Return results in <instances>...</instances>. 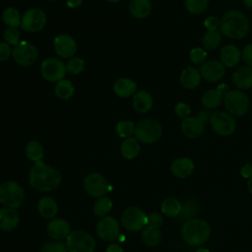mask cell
I'll return each instance as SVG.
<instances>
[{
	"label": "cell",
	"mask_w": 252,
	"mask_h": 252,
	"mask_svg": "<svg viewBox=\"0 0 252 252\" xmlns=\"http://www.w3.org/2000/svg\"><path fill=\"white\" fill-rule=\"evenodd\" d=\"M30 185L40 192L56 189L61 183V174L53 166L42 160L34 162L29 172Z\"/></svg>",
	"instance_id": "cell-1"
},
{
	"label": "cell",
	"mask_w": 252,
	"mask_h": 252,
	"mask_svg": "<svg viewBox=\"0 0 252 252\" xmlns=\"http://www.w3.org/2000/svg\"><path fill=\"white\" fill-rule=\"evenodd\" d=\"M249 21L247 17L239 11H229L220 20V32L232 39H240L247 35L249 32Z\"/></svg>",
	"instance_id": "cell-2"
},
{
	"label": "cell",
	"mask_w": 252,
	"mask_h": 252,
	"mask_svg": "<svg viewBox=\"0 0 252 252\" xmlns=\"http://www.w3.org/2000/svg\"><path fill=\"white\" fill-rule=\"evenodd\" d=\"M181 235L187 244L198 246L204 244L209 239L211 235V227L206 220L194 218L183 222Z\"/></svg>",
	"instance_id": "cell-3"
},
{
	"label": "cell",
	"mask_w": 252,
	"mask_h": 252,
	"mask_svg": "<svg viewBox=\"0 0 252 252\" xmlns=\"http://www.w3.org/2000/svg\"><path fill=\"white\" fill-rule=\"evenodd\" d=\"M162 134V128L159 122L152 118L141 120L134 131V138L143 144H153L159 140Z\"/></svg>",
	"instance_id": "cell-4"
},
{
	"label": "cell",
	"mask_w": 252,
	"mask_h": 252,
	"mask_svg": "<svg viewBox=\"0 0 252 252\" xmlns=\"http://www.w3.org/2000/svg\"><path fill=\"white\" fill-rule=\"evenodd\" d=\"M25 199L22 186L16 181H6L0 184V203L6 207L17 209Z\"/></svg>",
	"instance_id": "cell-5"
},
{
	"label": "cell",
	"mask_w": 252,
	"mask_h": 252,
	"mask_svg": "<svg viewBox=\"0 0 252 252\" xmlns=\"http://www.w3.org/2000/svg\"><path fill=\"white\" fill-rule=\"evenodd\" d=\"M223 102L228 113L234 116L246 114L250 105L247 94L238 90L227 92L223 96Z\"/></svg>",
	"instance_id": "cell-6"
},
{
	"label": "cell",
	"mask_w": 252,
	"mask_h": 252,
	"mask_svg": "<svg viewBox=\"0 0 252 252\" xmlns=\"http://www.w3.org/2000/svg\"><path fill=\"white\" fill-rule=\"evenodd\" d=\"M66 246L69 252H94L95 242L88 232L76 230L68 235Z\"/></svg>",
	"instance_id": "cell-7"
},
{
	"label": "cell",
	"mask_w": 252,
	"mask_h": 252,
	"mask_svg": "<svg viewBox=\"0 0 252 252\" xmlns=\"http://www.w3.org/2000/svg\"><path fill=\"white\" fill-rule=\"evenodd\" d=\"M210 123L213 130L218 135L223 137L231 135L236 128V122L233 116L224 111L213 112L210 118Z\"/></svg>",
	"instance_id": "cell-8"
},
{
	"label": "cell",
	"mask_w": 252,
	"mask_h": 252,
	"mask_svg": "<svg viewBox=\"0 0 252 252\" xmlns=\"http://www.w3.org/2000/svg\"><path fill=\"white\" fill-rule=\"evenodd\" d=\"M14 61L22 67H30L34 64L38 57L37 48L30 42H21L12 50Z\"/></svg>",
	"instance_id": "cell-9"
},
{
	"label": "cell",
	"mask_w": 252,
	"mask_h": 252,
	"mask_svg": "<svg viewBox=\"0 0 252 252\" xmlns=\"http://www.w3.org/2000/svg\"><path fill=\"white\" fill-rule=\"evenodd\" d=\"M66 65L57 58H46L40 66V73L43 79L51 83H57L66 75Z\"/></svg>",
	"instance_id": "cell-10"
},
{
	"label": "cell",
	"mask_w": 252,
	"mask_h": 252,
	"mask_svg": "<svg viewBox=\"0 0 252 252\" xmlns=\"http://www.w3.org/2000/svg\"><path fill=\"white\" fill-rule=\"evenodd\" d=\"M121 222L124 228L130 231H139L147 224V216L138 207H129L122 213Z\"/></svg>",
	"instance_id": "cell-11"
},
{
	"label": "cell",
	"mask_w": 252,
	"mask_h": 252,
	"mask_svg": "<svg viewBox=\"0 0 252 252\" xmlns=\"http://www.w3.org/2000/svg\"><path fill=\"white\" fill-rule=\"evenodd\" d=\"M46 24V15L39 8H31L22 16L21 28L30 32L41 31Z\"/></svg>",
	"instance_id": "cell-12"
},
{
	"label": "cell",
	"mask_w": 252,
	"mask_h": 252,
	"mask_svg": "<svg viewBox=\"0 0 252 252\" xmlns=\"http://www.w3.org/2000/svg\"><path fill=\"white\" fill-rule=\"evenodd\" d=\"M84 188L92 197H102L110 190L106 179L96 172L90 173L86 176L84 180Z\"/></svg>",
	"instance_id": "cell-13"
},
{
	"label": "cell",
	"mask_w": 252,
	"mask_h": 252,
	"mask_svg": "<svg viewBox=\"0 0 252 252\" xmlns=\"http://www.w3.org/2000/svg\"><path fill=\"white\" fill-rule=\"evenodd\" d=\"M96 232L105 241H114L120 233V226L117 220L113 217H103L97 222Z\"/></svg>",
	"instance_id": "cell-14"
},
{
	"label": "cell",
	"mask_w": 252,
	"mask_h": 252,
	"mask_svg": "<svg viewBox=\"0 0 252 252\" xmlns=\"http://www.w3.org/2000/svg\"><path fill=\"white\" fill-rule=\"evenodd\" d=\"M53 46L56 54L62 58H72L77 51V43L73 36L67 33H61L55 36Z\"/></svg>",
	"instance_id": "cell-15"
},
{
	"label": "cell",
	"mask_w": 252,
	"mask_h": 252,
	"mask_svg": "<svg viewBox=\"0 0 252 252\" xmlns=\"http://www.w3.org/2000/svg\"><path fill=\"white\" fill-rule=\"evenodd\" d=\"M199 72L206 81L218 82L224 76L225 67L220 61L209 60L201 65Z\"/></svg>",
	"instance_id": "cell-16"
},
{
	"label": "cell",
	"mask_w": 252,
	"mask_h": 252,
	"mask_svg": "<svg viewBox=\"0 0 252 252\" xmlns=\"http://www.w3.org/2000/svg\"><path fill=\"white\" fill-rule=\"evenodd\" d=\"M227 92L228 87L225 84L220 85L217 90H209L202 95V104L207 109H215L221 103L223 96Z\"/></svg>",
	"instance_id": "cell-17"
},
{
	"label": "cell",
	"mask_w": 252,
	"mask_h": 252,
	"mask_svg": "<svg viewBox=\"0 0 252 252\" xmlns=\"http://www.w3.org/2000/svg\"><path fill=\"white\" fill-rule=\"evenodd\" d=\"M205 123L198 116H188L181 123V131L184 136L190 139L201 136L204 132Z\"/></svg>",
	"instance_id": "cell-18"
},
{
	"label": "cell",
	"mask_w": 252,
	"mask_h": 252,
	"mask_svg": "<svg viewBox=\"0 0 252 252\" xmlns=\"http://www.w3.org/2000/svg\"><path fill=\"white\" fill-rule=\"evenodd\" d=\"M46 230L48 235L55 240H61V239L67 238L68 235L71 233L70 224L64 219L52 220L48 223Z\"/></svg>",
	"instance_id": "cell-19"
},
{
	"label": "cell",
	"mask_w": 252,
	"mask_h": 252,
	"mask_svg": "<svg viewBox=\"0 0 252 252\" xmlns=\"http://www.w3.org/2000/svg\"><path fill=\"white\" fill-rule=\"evenodd\" d=\"M19 222L20 217L15 209L9 207L0 209V230H13L18 226Z\"/></svg>",
	"instance_id": "cell-20"
},
{
	"label": "cell",
	"mask_w": 252,
	"mask_h": 252,
	"mask_svg": "<svg viewBox=\"0 0 252 252\" xmlns=\"http://www.w3.org/2000/svg\"><path fill=\"white\" fill-rule=\"evenodd\" d=\"M232 83L240 90L252 88V67L241 66L237 68L232 75Z\"/></svg>",
	"instance_id": "cell-21"
},
{
	"label": "cell",
	"mask_w": 252,
	"mask_h": 252,
	"mask_svg": "<svg viewBox=\"0 0 252 252\" xmlns=\"http://www.w3.org/2000/svg\"><path fill=\"white\" fill-rule=\"evenodd\" d=\"M170 169L172 174L177 178H186L192 174L194 163L188 158H178L172 161Z\"/></svg>",
	"instance_id": "cell-22"
},
{
	"label": "cell",
	"mask_w": 252,
	"mask_h": 252,
	"mask_svg": "<svg viewBox=\"0 0 252 252\" xmlns=\"http://www.w3.org/2000/svg\"><path fill=\"white\" fill-rule=\"evenodd\" d=\"M113 92L117 96L126 98L137 93V85L130 78H119L113 85Z\"/></svg>",
	"instance_id": "cell-23"
},
{
	"label": "cell",
	"mask_w": 252,
	"mask_h": 252,
	"mask_svg": "<svg viewBox=\"0 0 252 252\" xmlns=\"http://www.w3.org/2000/svg\"><path fill=\"white\" fill-rule=\"evenodd\" d=\"M220 61L224 67H234L241 58V52L234 44H227L223 46L220 53Z\"/></svg>",
	"instance_id": "cell-24"
},
{
	"label": "cell",
	"mask_w": 252,
	"mask_h": 252,
	"mask_svg": "<svg viewBox=\"0 0 252 252\" xmlns=\"http://www.w3.org/2000/svg\"><path fill=\"white\" fill-rule=\"evenodd\" d=\"M201 82V74L199 70L193 67H187L181 72L180 83L181 85L188 90L196 89Z\"/></svg>",
	"instance_id": "cell-25"
},
{
	"label": "cell",
	"mask_w": 252,
	"mask_h": 252,
	"mask_svg": "<svg viewBox=\"0 0 252 252\" xmlns=\"http://www.w3.org/2000/svg\"><path fill=\"white\" fill-rule=\"evenodd\" d=\"M130 14L136 19H145L152 12V4L150 0H130Z\"/></svg>",
	"instance_id": "cell-26"
},
{
	"label": "cell",
	"mask_w": 252,
	"mask_h": 252,
	"mask_svg": "<svg viewBox=\"0 0 252 252\" xmlns=\"http://www.w3.org/2000/svg\"><path fill=\"white\" fill-rule=\"evenodd\" d=\"M132 103L137 112L146 113L153 106V97L146 91H138L133 96Z\"/></svg>",
	"instance_id": "cell-27"
},
{
	"label": "cell",
	"mask_w": 252,
	"mask_h": 252,
	"mask_svg": "<svg viewBox=\"0 0 252 252\" xmlns=\"http://www.w3.org/2000/svg\"><path fill=\"white\" fill-rule=\"evenodd\" d=\"M37 211L44 219H52L57 214L58 206L54 199L44 196L37 203Z\"/></svg>",
	"instance_id": "cell-28"
},
{
	"label": "cell",
	"mask_w": 252,
	"mask_h": 252,
	"mask_svg": "<svg viewBox=\"0 0 252 252\" xmlns=\"http://www.w3.org/2000/svg\"><path fill=\"white\" fill-rule=\"evenodd\" d=\"M120 153L126 159H133L137 158L140 153L139 142L132 137L126 138L120 145Z\"/></svg>",
	"instance_id": "cell-29"
},
{
	"label": "cell",
	"mask_w": 252,
	"mask_h": 252,
	"mask_svg": "<svg viewBox=\"0 0 252 252\" xmlns=\"http://www.w3.org/2000/svg\"><path fill=\"white\" fill-rule=\"evenodd\" d=\"M182 205L181 203L173 197H168L165 200L162 201L160 210L163 215H165L168 218H177L180 214Z\"/></svg>",
	"instance_id": "cell-30"
},
{
	"label": "cell",
	"mask_w": 252,
	"mask_h": 252,
	"mask_svg": "<svg viewBox=\"0 0 252 252\" xmlns=\"http://www.w3.org/2000/svg\"><path fill=\"white\" fill-rule=\"evenodd\" d=\"M74 86L70 80L63 79L56 83L54 87L55 95L60 99H69L74 94Z\"/></svg>",
	"instance_id": "cell-31"
},
{
	"label": "cell",
	"mask_w": 252,
	"mask_h": 252,
	"mask_svg": "<svg viewBox=\"0 0 252 252\" xmlns=\"http://www.w3.org/2000/svg\"><path fill=\"white\" fill-rule=\"evenodd\" d=\"M199 212V206L195 200H187L181 208L180 214L177 217V220L179 222L181 221H186L188 220L194 219V217L198 214Z\"/></svg>",
	"instance_id": "cell-32"
},
{
	"label": "cell",
	"mask_w": 252,
	"mask_h": 252,
	"mask_svg": "<svg viewBox=\"0 0 252 252\" xmlns=\"http://www.w3.org/2000/svg\"><path fill=\"white\" fill-rule=\"evenodd\" d=\"M25 153H26L27 158L30 160H32L33 162H37L42 159L43 155H44V149L39 142L31 141L26 145Z\"/></svg>",
	"instance_id": "cell-33"
},
{
	"label": "cell",
	"mask_w": 252,
	"mask_h": 252,
	"mask_svg": "<svg viewBox=\"0 0 252 252\" xmlns=\"http://www.w3.org/2000/svg\"><path fill=\"white\" fill-rule=\"evenodd\" d=\"M161 239V232L158 228L151 226H145L142 230V240L143 242L150 247H154L159 244Z\"/></svg>",
	"instance_id": "cell-34"
},
{
	"label": "cell",
	"mask_w": 252,
	"mask_h": 252,
	"mask_svg": "<svg viewBox=\"0 0 252 252\" xmlns=\"http://www.w3.org/2000/svg\"><path fill=\"white\" fill-rule=\"evenodd\" d=\"M2 20L4 24L9 28H19L21 27L22 17L19 11L14 7H8L3 11Z\"/></svg>",
	"instance_id": "cell-35"
},
{
	"label": "cell",
	"mask_w": 252,
	"mask_h": 252,
	"mask_svg": "<svg viewBox=\"0 0 252 252\" xmlns=\"http://www.w3.org/2000/svg\"><path fill=\"white\" fill-rule=\"evenodd\" d=\"M202 42L207 49H216L221 42V32L219 31H208L203 35Z\"/></svg>",
	"instance_id": "cell-36"
},
{
	"label": "cell",
	"mask_w": 252,
	"mask_h": 252,
	"mask_svg": "<svg viewBox=\"0 0 252 252\" xmlns=\"http://www.w3.org/2000/svg\"><path fill=\"white\" fill-rule=\"evenodd\" d=\"M112 209V201L108 197H101L99 198L94 206V213L95 216L103 218L111 211Z\"/></svg>",
	"instance_id": "cell-37"
},
{
	"label": "cell",
	"mask_w": 252,
	"mask_h": 252,
	"mask_svg": "<svg viewBox=\"0 0 252 252\" xmlns=\"http://www.w3.org/2000/svg\"><path fill=\"white\" fill-rule=\"evenodd\" d=\"M209 2L210 0H184L186 10L193 15L202 14L207 9Z\"/></svg>",
	"instance_id": "cell-38"
},
{
	"label": "cell",
	"mask_w": 252,
	"mask_h": 252,
	"mask_svg": "<svg viewBox=\"0 0 252 252\" xmlns=\"http://www.w3.org/2000/svg\"><path fill=\"white\" fill-rule=\"evenodd\" d=\"M135 125L130 120H121L116 124V132L121 138H129L134 134Z\"/></svg>",
	"instance_id": "cell-39"
},
{
	"label": "cell",
	"mask_w": 252,
	"mask_h": 252,
	"mask_svg": "<svg viewBox=\"0 0 252 252\" xmlns=\"http://www.w3.org/2000/svg\"><path fill=\"white\" fill-rule=\"evenodd\" d=\"M66 71L72 75H78L85 69V61L80 57H72L67 61Z\"/></svg>",
	"instance_id": "cell-40"
},
{
	"label": "cell",
	"mask_w": 252,
	"mask_h": 252,
	"mask_svg": "<svg viewBox=\"0 0 252 252\" xmlns=\"http://www.w3.org/2000/svg\"><path fill=\"white\" fill-rule=\"evenodd\" d=\"M3 38L6 43L15 47L20 43V32L15 28H8L3 33Z\"/></svg>",
	"instance_id": "cell-41"
},
{
	"label": "cell",
	"mask_w": 252,
	"mask_h": 252,
	"mask_svg": "<svg viewBox=\"0 0 252 252\" xmlns=\"http://www.w3.org/2000/svg\"><path fill=\"white\" fill-rule=\"evenodd\" d=\"M190 60L192 61L193 64L195 65H199V64H203L206 62L207 59V52L201 48V47H195L193 49H191L190 51Z\"/></svg>",
	"instance_id": "cell-42"
},
{
	"label": "cell",
	"mask_w": 252,
	"mask_h": 252,
	"mask_svg": "<svg viewBox=\"0 0 252 252\" xmlns=\"http://www.w3.org/2000/svg\"><path fill=\"white\" fill-rule=\"evenodd\" d=\"M40 252H69V251L67 249L66 244H64L59 240H56L53 242L45 243L41 247Z\"/></svg>",
	"instance_id": "cell-43"
},
{
	"label": "cell",
	"mask_w": 252,
	"mask_h": 252,
	"mask_svg": "<svg viewBox=\"0 0 252 252\" xmlns=\"http://www.w3.org/2000/svg\"><path fill=\"white\" fill-rule=\"evenodd\" d=\"M163 223V218L159 213H151L147 216V226H151L154 228H159Z\"/></svg>",
	"instance_id": "cell-44"
},
{
	"label": "cell",
	"mask_w": 252,
	"mask_h": 252,
	"mask_svg": "<svg viewBox=\"0 0 252 252\" xmlns=\"http://www.w3.org/2000/svg\"><path fill=\"white\" fill-rule=\"evenodd\" d=\"M174 111H175V114H176L179 118L185 119V118L188 117L189 114L191 113V108H190V106H189L187 103H185V102H178V103L175 105Z\"/></svg>",
	"instance_id": "cell-45"
},
{
	"label": "cell",
	"mask_w": 252,
	"mask_h": 252,
	"mask_svg": "<svg viewBox=\"0 0 252 252\" xmlns=\"http://www.w3.org/2000/svg\"><path fill=\"white\" fill-rule=\"evenodd\" d=\"M204 26L208 29V31H218L220 26V20L216 16H209L204 21Z\"/></svg>",
	"instance_id": "cell-46"
},
{
	"label": "cell",
	"mask_w": 252,
	"mask_h": 252,
	"mask_svg": "<svg viewBox=\"0 0 252 252\" xmlns=\"http://www.w3.org/2000/svg\"><path fill=\"white\" fill-rule=\"evenodd\" d=\"M11 46L5 41H0V61H6L12 55Z\"/></svg>",
	"instance_id": "cell-47"
},
{
	"label": "cell",
	"mask_w": 252,
	"mask_h": 252,
	"mask_svg": "<svg viewBox=\"0 0 252 252\" xmlns=\"http://www.w3.org/2000/svg\"><path fill=\"white\" fill-rule=\"evenodd\" d=\"M241 56L246 66L252 67V43H249L246 46H244Z\"/></svg>",
	"instance_id": "cell-48"
},
{
	"label": "cell",
	"mask_w": 252,
	"mask_h": 252,
	"mask_svg": "<svg viewBox=\"0 0 252 252\" xmlns=\"http://www.w3.org/2000/svg\"><path fill=\"white\" fill-rule=\"evenodd\" d=\"M240 174L244 178H250L252 176V164L246 163L240 168Z\"/></svg>",
	"instance_id": "cell-49"
},
{
	"label": "cell",
	"mask_w": 252,
	"mask_h": 252,
	"mask_svg": "<svg viewBox=\"0 0 252 252\" xmlns=\"http://www.w3.org/2000/svg\"><path fill=\"white\" fill-rule=\"evenodd\" d=\"M105 252H123V248L118 243H111L107 246Z\"/></svg>",
	"instance_id": "cell-50"
},
{
	"label": "cell",
	"mask_w": 252,
	"mask_h": 252,
	"mask_svg": "<svg viewBox=\"0 0 252 252\" xmlns=\"http://www.w3.org/2000/svg\"><path fill=\"white\" fill-rule=\"evenodd\" d=\"M211 115H212V113H210L209 111H205V110H203V111H201L200 113H199V115H198V117L206 124L207 122H210V118H211Z\"/></svg>",
	"instance_id": "cell-51"
},
{
	"label": "cell",
	"mask_w": 252,
	"mask_h": 252,
	"mask_svg": "<svg viewBox=\"0 0 252 252\" xmlns=\"http://www.w3.org/2000/svg\"><path fill=\"white\" fill-rule=\"evenodd\" d=\"M83 0H67V6L71 9H75V8H78L81 6Z\"/></svg>",
	"instance_id": "cell-52"
},
{
	"label": "cell",
	"mask_w": 252,
	"mask_h": 252,
	"mask_svg": "<svg viewBox=\"0 0 252 252\" xmlns=\"http://www.w3.org/2000/svg\"><path fill=\"white\" fill-rule=\"evenodd\" d=\"M247 187H248V190L250 192V194L252 195V176L248 179V182H247Z\"/></svg>",
	"instance_id": "cell-53"
},
{
	"label": "cell",
	"mask_w": 252,
	"mask_h": 252,
	"mask_svg": "<svg viewBox=\"0 0 252 252\" xmlns=\"http://www.w3.org/2000/svg\"><path fill=\"white\" fill-rule=\"evenodd\" d=\"M243 2L247 7L252 8V0H243Z\"/></svg>",
	"instance_id": "cell-54"
},
{
	"label": "cell",
	"mask_w": 252,
	"mask_h": 252,
	"mask_svg": "<svg viewBox=\"0 0 252 252\" xmlns=\"http://www.w3.org/2000/svg\"><path fill=\"white\" fill-rule=\"evenodd\" d=\"M196 252H210V250L207 248H199L196 250Z\"/></svg>",
	"instance_id": "cell-55"
},
{
	"label": "cell",
	"mask_w": 252,
	"mask_h": 252,
	"mask_svg": "<svg viewBox=\"0 0 252 252\" xmlns=\"http://www.w3.org/2000/svg\"><path fill=\"white\" fill-rule=\"evenodd\" d=\"M107 1H109V2H113V3H116V2H119L120 0H107Z\"/></svg>",
	"instance_id": "cell-56"
},
{
	"label": "cell",
	"mask_w": 252,
	"mask_h": 252,
	"mask_svg": "<svg viewBox=\"0 0 252 252\" xmlns=\"http://www.w3.org/2000/svg\"><path fill=\"white\" fill-rule=\"evenodd\" d=\"M49 1H54V0H49Z\"/></svg>",
	"instance_id": "cell-57"
}]
</instances>
